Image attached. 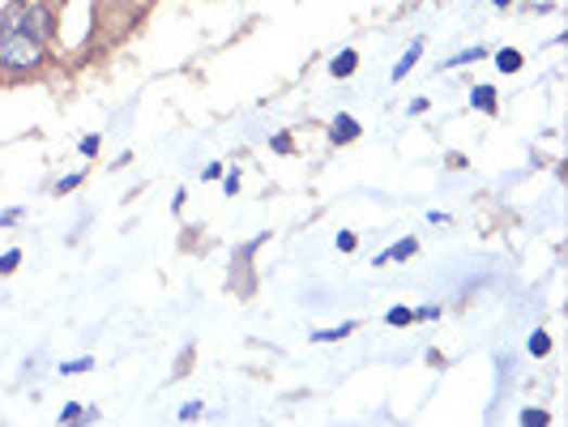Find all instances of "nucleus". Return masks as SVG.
<instances>
[{"instance_id": "obj_1", "label": "nucleus", "mask_w": 568, "mask_h": 427, "mask_svg": "<svg viewBox=\"0 0 568 427\" xmlns=\"http://www.w3.org/2000/svg\"><path fill=\"white\" fill-rule=\"evenodd\" d=\"M39 61H43V43L26 26L4 22L0 26V65H9V69H35Z\"/></svg>"}, {"instance_id": "obj_2", "label": "nucleus", "mask_w": 568, "mask_h": 427, "mask_svg": "<svg viewBox=\"0 0 568 427\" xmlns=\"http://www.w3.org/2000/svg\"><path fill=\"white\" fill-rule=\"evenodd\" d=\"M22 26H26V30L43 43V39H48V30H52V26H48V9H43V4H35V9L26 13V22H22Z\"/></svg>"}, {"instance_id": "obj_3", "label": "nucleus", "mask_w": 568, "mask_h": 427, "mask_svg": "<svg viewBox=\"0 0 568 427\" xmlns=\"http://www.w3.org/2000/svg\"><path fill=\"white\" fill-rule=\"evenodd\" d=\"M356 133H359V125L351 116H338V120H334V142H351Z\"/></svg>"}, {"instance_id": "obj_4", "label": "nucleus", "mask_w": 568, "mask_h": 427, "mask_svg": "<svg viewBox=\"0 0 568 427\" xmlns=\"http://www.w3.org/2000/svg\"><path fill=\"white\" fill-rule=\"evenodd\" d=\"M411 253H415V240H406V244H398V248L380 253V257H376V266H389V261H398V257H411Z\"/></svg>"}, {"instance_id": "obj_5", "label": "nucleus", "mask_w": 568, "mask_h": 427, "mask_svg": "<svg viewBox=\"0 0 568 427\" xmlns=\"http://www.w3.org/2000/svg\"><path fill=\"white\" fill-rule=\"evenodd\" d=\"M356 52H343V56H338V61H334V77H347V73H356Z\"/></svg>"}, {"instance_id": "obj_6", "label": "nucleus", "mask_w": 568, "mask_h": 427, "mask_svg": "<svg viewBox=\"0 0 568 427\" xmlns=\"http://www.w3.org/2000/svg\"><path fill=\"white\" fill-rule=\"evenodd\" d=\"M500 69L504 73H517L521 69V56H517V52H513V48H508V52H500V61H496Z\"/></svg>"}, {"instance_id": "obj_7", "label": "nucleus", "mask_w": 568, "mask_h": 427, "mask_svg": "<svg viewBox=\"0 0 568 427\" xmlns=\"http://www.w3.org/2000/svg\"><path fill=\"white\" fill-rule=\"evenodd\" d=\"M415 61H419V43H415V48L406 52V61H402V65L393 69V77H406V73H411V65H415Z\"/></svg>"}, {"instance_id": "obj_8", "label": "nucleus", "mask_w": 568, "mask_h": 427, "mask_svg": "<svg viewBox=\"0 0 568 427\" xmlns=\"http://www.w3.org/2000/svg\"><path fill=\"white\" fill-rule=\"evenodd\" d=\"M475 103H479L483 112H492V90H488V86H479V90H475Z\"/></svg>"}, {"instance_id": "obj_9", "label": "nucleus", "mask_w": 568, "mask_h": 427, "mask_svg": "<svg viewBox=\"0 0 568 427\" xmlns=\"http://www.w3.org/2000/svg\"><path fill=\"white\" fill-rule=\"evenodd\" d=\"M530 351H534V355H547V351H552V342H547L543 334H534V338H530Z\"/></svg>"}, {"instance_id": "obj_10", "label": "nucleus", "mask_w": 568, "mask_h": 427, "mask_svg": "<svg viewBox=\"0 0 568 427\" xmlns=\"http://www.w3.org/2000/svg\"><path fill=\"white\" fill-rule=\"evenodd\" d=\"M521 424H526V427H543V424H547V415H543V411H526V415H521Z\"/></svg>"}, {"instance_id": "obj_11", "label": "nucleus", "mask_w": 568, "mask_h": 427, "mask_svg": "<svg viewBox=\"0 0 568 427\" xmlns=\"http://www.w3.org/2000/svg\"><path fill=\"white\" fill-rule=\"evenodd\" d=\"M385 321H389V325H406V321H411V312H406V308H393Z\"/></svg>"}, {"instance_id": "obj_12", "label": "nucleus", "mask_w": 568, "mask_h": 427, "mask_svg": "<svg viewBox=\"0 0 568 427\" xmlns=\"http://www.w3.org/2000/svg\"><path fill=\"white\" fill-rule=\"evenodd\" d=\"M17 257H22V253H4V257H0V274H9V270L17 266Z\"/></svg>"}, {"instance_id": "obj_13", "label": "nucleus", "mask_w": 568, "mask_h": 427, "mask_svg": "<svg viewBox=\"0 0 568 427\" xmlns=\"http://www.w3.org/2000/svg\"><path fill=\"white\" fill-rule=\"evenodd\" d=\"M86 367H90V359H73V363H65V367H61V372H86Z\"/></svg>"}, {"instance_id": "obj_14", "label": "nucleus", "mask_w": 568, "mask_h": 427, "mask_svg": "<svg viewBox=\"0 0 568 427\" xmlns=\"http://www.w3.org/2000/svg\"><path fill=\"white\" fill-rule=\"evenodd\" d=\"M197 415H202V406H197V402H189V406L180 411V419H197Z\"/></svg>"}]
</instances>
